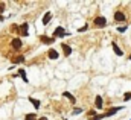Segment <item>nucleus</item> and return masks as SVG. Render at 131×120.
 <instances>
[{
  "label": "nucleus",
  "instance_id": "39448f33",
  "mask_svg": "<svg viewBox=\"0 0 131 120\" xmlns=\"http://www.w3.org/2000/svg\"><path fill=\"white\" fill-rule=\"evenodd\" d=\"M40 41H41L43 44H53V41H55V38H50V37H46V35H41V37H40Z\"/></svg>",
  "mask_w": 131,
  "mask_h": 120
},
{
  "label": "nucleus",
  "instance_id": "f257e3e1",
  "mask_svg": "<svg viewBox=\"0 0 131 120\" xmlns=\"http://www.w3.org/2000/svg\"><path fill=\"white\" fill-rule=\"evenodd\" d=\"M69 35H70V33L66 32L64 28H61V26L55 28V30H53V38H63V37H69Z\"/></svg>",
  "mask_w": 131,
  "mask_h": 120
},
{
  "label": "nucleus",
  "instance_id": "9b49d317",
  "mask_svg": "<svg viewBox=\"0 0 131 120\" xmlns=\"http://www.w3.org/2000/svg\"><path fill=\"white\" fill-rule=\"evenodd\" d=\"M11 61H12V64H20V62L25 61V56H23V55H17V56H14Z\"/></svg>",
  "mask_w": 131,
  "mask_h": 120
},
{
  "label": "nucleus",
  "instance_id": "f8f14e48",
  "mask_svg": "<svg viewBox=\"0 0 131 120\" xmlns=\"http://www.w3.org/2000/svg\"><path fill=\"white\" fill-rule=\"evenodd\" d=\"M20 33H21L23 37H28V33H29V32H28V23H25V25L20 26Z\"/></svg>",
  "mask_w": 131,
  "mask_h": 120
},
{
  "label": "nucleus",
  "instance_id": "6e6552de",
  "mask_svg": "<svg viewBox=\"0 0 131 120\" xmlns=\"http://www.w3.org/2000/svg\"><path fill=\"white\" fill-rule=\"evenodd\" d=\"M95 106H96L98 110H102V108H104V100H102L101 96H96V99H95Z\"/></svg>",
  "mask_w": 131,
  "mask_h": 120
},
{
  "label": "nucleus",
  "instance_id": "1a4fd4ad",
  "mask_svg": "<svg viewBox=\"0 0 131 120\" xmlns=\"http://www.w3.org/2000/svg\"><path fill=\"white\" fill-rule=\"evenodd\" d=\"M113 50H114V53H116L117 56H122V55H124L122 49H121V47H119V46H117L116 43H113Z\"/></svg>",
  "mask_w": 131,
  "mask_h": 120
},
{
  "label": "nucleus",
  "instance_id": "ddd939ff",
  "mask_svg": "<svg viewBox=\"0 0 131 120\" xmlns=\"http://www.w3.org/2000/svg\"><path fill=\"white\" fill-rule=\"evenodd\" d=\"M50 18H52V14H50V12H46V14L43 15V25H47V23L50 21Z\"/></svg>",
  "mask_w": 131,
  "mask_h": 120
},
{
  "label": "nucleus",
  "instance_id": "4be33fe9",
  "mask_svg": "<svg viewBox=\"0 0 131 120\" xmlns=\"http://www.w3.org/2000/svg\"><path fill=\"white\" fill-rule=\"evenodd\" d=\"M38 120H47V117H40Z\"/></svg>",
  "mask_w": 131,
  "mask_h": 120
},
{
  "label": "nucleus",
  "instance_id": "f3484780",
  "mask_svg": "<svg viewBox=\"0 0 131 120\" xmlns=\"http://www.w3.org/2000/svg\"><path fill=\"white\" fill-rule=\"evenodd\" d=\"M124 100H125V102L131 100V91H128V93H125V94H124Z\"/></svg>",
  "mask_w": 131,
  "mask_h": 120
},
{
  "label": "nucleus",
  "instance_id": "4468645a",
  "mask_svg": "<svg viewBox=\"0 0 131 120\" xmlns=\"http://www.w3.org/2000/svg\"><path fill=\"white\" fill-rule=\"evenodd\" d=\"M29 102L32 103V106L35 108V110H38V108H40V100H38V99H34V97H29Z\"/></svg>",
  "mask_w": 131,
  "mask_h": 120
},
{
  "label": "nucleus",
  "instance_id": "b1692460",
  "mask_svg": "<svg viewBox=\"0 0 131 120\" xmlns=\"http://www.w3.org/2000/svg\"><path fill=\"white\" fill-rule=\"evenodd\" d=\"M128 58H130V59H131V55H130V56H128Z\"/></svg>",
  "mask_w": 131,
  "mask_h": 120
},
{
  "label": "nucleus",
  "instance_id": "7ed1b4c3",
  "mask_svg": "<svg viewBox=\"0 0 131 120\" xmlns=\"http://www.w3.org/2000/svg\"><path fill=\"white\" fill-rule=\"evenodd\" d=\"M113 17H114V21H117V23H124V21H127V15H125L122 11H116Z\"/></svg>",
  "mask_w": 131,
  "mask_h": 120
},
{
  "label": "nucleus",
  "instance_id": "5701e85b",
  "mask_svg": "<svg viewBox=\"0 0 131 120\" xmlns=\"http://www.w3.org/2000/svg\"><path fill=\"white\" fill-rule=\"evenodd\" d=\"M0 21H3V17H2V15H0Z\"/></svg>",
  "mask_w": 131,
  "mask_h": 120
},
{
  "label": "nucleus",
  "instance_id": "f03ea898",
  "mask_svg": "<svg viewBox=\"0 0 131 120\" xmlns=\"http://www.w3.org/2000/svg\"><path fill=\"white\" fill-rule=\"evenodd\" d=\"M93 25H95V28H105L107 26V18L99 15V17H96L93 20Z\"/></svg>",
  "mask_w": 131,
  "mask_h": 120
},
{
  "label": "nucleus",
  "instance_id": "2eb2a0df",
  "mask_svg": "<svg viewBox=\"0 0 131 120\" xmlns=\"http://www.w3.org/2000/svg\"><path fill=\"white\" fill-rule=\"evenodd\" d=\"M25 120H38V119H37V114L35 113H29V114L25 116Z\"/></svg>",
  "mask_w": 131,
  "mask_h": 120
},
{
  "label": "nucleus",
  "instance_id": "0eeeda50",
  "mask_svg": "<svg viewBox=\"0 0 131 120\" xmlns=\"http://www.w3.org/2000/svg\"><path fill=\"white\" fill-rule=\"evenodd\" d=\"M47 56H49V59H57L60 55H58V52H57L55 49H49V50H47Z\"/></svg>",
  "mask_w": 131,
  "mask_h": 120
},
{
  "label": "nucleus",
  "instance_id": "aec40b11",
  "mask_svg": "<svg viewBox=\"0 0 131 120\" xmlns=\"http://www.w3.org/2000/svg\"><path fill=\"white\" fill-rule=\"evenodd\" d=\"M84 30H87V25H84L82 28H79V29H78V32H84Z\"/></svg>",
  "mask_w": 131,
  "mask_h": 120
},
{
  "label": "nucleus",
  "instance_id": "dca6fc26",
  "mask_svg": "<svg viewBox=\"0 0 131 120\" xmlns=\"http://www.w3.org/2000/svg\"><path fill=\"white\" fill-rule=\"evenodd\" d=\"M18 75L23 78V81H25V82H29V81H28V78H26V73H25V70H23V68H20V70H18Z\"/></svg>",
  "mask_w": 131,
  "mask_h": 120
},
{
  "label": "nucleus",
  "instance_id": "423d86ee",
  "mask_svg": "<svg viewBox=\"0 0 131 120\" xmlns=\"http://www.w3.org/2000/svg\"><path fill=\"white\" fill-rule=\"evenodd\" d=\"M61 49H63V53H64V56H70V53H72V47H70L69 44L63 43V44H61Z\"/></svg>",
  "mask_w": 131,
  "mask_h": 120
},
{
  "label": "nucleus",
  "instance_id": "6ab92c4d",
  "mask_svg": "<svg viewBox=\"0 0 131 120\" xmlns=\"http://www.w3.org/2000/svg\"><path fill=\"white\" fill-rule=\"evenodd\" d=\"M127 28H128V26H122V28H119V29H117V32H121V33H122V32H125V30H127Z\"/></svg>",
  "mask_w": 131,
  "mask_h": 120
},
{
  "label": "nucleus",
  "instance_id": "9d476101",
  "mask_svg": "<svg viewBox=\"0 0 131 120\" xmlns=\"http://www.w3.org/2000/svg\"><path fill=\"white\" fill-rule=\"evenodd\" d=\"M63 94H64V96L69 99V100H70V102H72V105H75V103H76V99H75V96H73V94H70L69 91H64Z\"/></svg>",
  "mask_w": 131,
  "mask_h": 120
},
{
  "label": "nucleus",
  "instance_id": "a211bd4d",
  "mask_svg": "<svg viewBox=\"0 0 131 120\" xmlns=\"http://www.w3.org/2000/svg\"><path fill=\"white\" fill-rule=\"evenodd\" d=\"M81 111H82V110H81V108H76V110H73V113H72V114H73V116H75V114H79V113H81Z\"/></svg>",
  "mask_w": 131,
  "mask_h": 120
},
{
  "label": "nucleus",
  "instance_id": "412c9836",
  "mask_svg": "<svg viewBox=\"0 0 131 120\" xmlns=\"http://www.w3.org/2000/svg\"><path fill=\"white\" fill-rule=\"evenodd\" d=\"M5 11V5L3 3H0V12H3Z\"/></svg>",
  "mask_w": 131,
  "mask_h": 120
},
{
  "label": "nucleus",
  "instance_id": "20e7f679",
  "mask_svg": "<svg viewBox=\"0 0 131 120\" xmlns=\"http://www.w3.org/2000/svg\"><path fill=\"white\" fill-rule=\"evenodd\" d=\"M11 44H12V49H14V50H20V49H21V46H23L20 38H14V40L11 41Z\"/></svg>",
  "mask_w": 131,
  "mask_h": 120
}]
</instances>
